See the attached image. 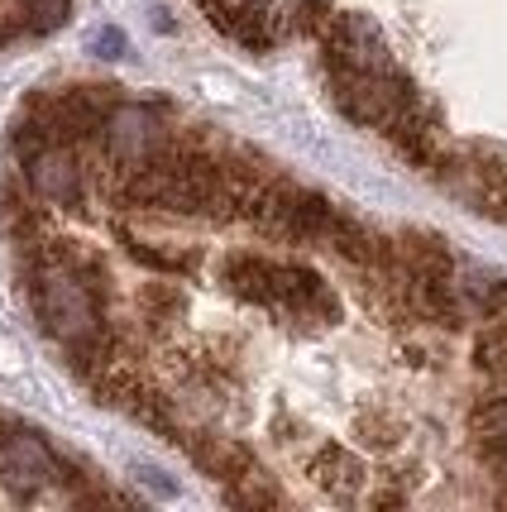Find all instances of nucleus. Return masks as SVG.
I'll return each mask as SVG.
<instances>
[{"label": "nucleus", "instance_id": "1", "mask_svg": "<svg viewBox=\"0 0 507 512\" xmlns=\"http://www.w3.org/2000/svg\"><path fill=\"white\" fill-rule=\"evenodd\" d=\"M331 91H335V106L350 115L354 125H369V130H393V120L417 96L412 87L388 72V67H331Z\"/></svg>", "mask_w": 507, "mask_h": 512}, {"label": "nucleus", "instance_id": "2", "mask_svg": "<svg viewBox=\"0 0 507 512\" xmlns=\"http://www.w3.org/2000/svg\"><path fill=\"white\" fill-rule=\"evenodd\" d=\"M168 144H173V139H168L163 120H158L149 106H125V101H120L111 111V120H106V130H101L96 154H101V163L120 178V173H130L139 163L158 158Z\"/></svg>", "mask_w": 507, "mask_h": 512}, {"label": "nucleus", "instance_id": "3", "mask_svg": "<svg viewBox=\"0 0 507 512\" xmlns=\"http://www.w3.org/2000/svg\"><path fill=\"white\" fill-rule=\"evenodd\" d=\"M24 182L53 211H82V201H87V163H82V149H72V144H44V149H34V154L24 158Z\"/></svg>", "mask_w": 507, "mask_h": 512}, {"label": "nucleus", "instance_id": "4", "mask_svg": "<svg viewBox=\"0 0 507 512\" xmlns=\"http://www.w3.org/2000/svg\"><path fill=\"white\" fill-rule=\"evenodd\" d=\"M58 479H63V465L34 431H20V426L0 431V484L15 498H39Z\"/></svg>", "mask_w": 507, "mask_h": 512}, {"label": "nucleus", "instance_id": "5", "mask_svg": "<svg viewBox=\"0 0 507 512\" xmlns=\"http://www.w3.org/2000/svg\"><path fill=\"white\" fill-rule=\"evenodd\" d=\"M326 34V63L331 67H388L383 29L369 15H331Z\"/></svg>", "mask_w": 507, "mask_h": 512}, {"label": "nucleus", "instance_id": "6", "mask_svg": "<svg viewBox=\"0 0 507 512\" xmlns=\"http://www.w3.org/2000/svg\"><path fill=\"white\" fill-rule=\"evenodd\" d=\"M311 479L331 493L335 503H350V498H359V489H364V460L350 455L345 446H321L316 460H311Z\"/></svg>", "mask_w": 507, "mask_h": 512}, {"label": "nucleus", "instance_id": "7", "mask_svg": "<svg viewBox=\"0 0 507 512\" xmlns=\"http://www.w3.org/2000/svg\"><path fill=\"white\" fill-rule=\"evenodd\" d=\"M182 446H187V455L197 460L206 474H216L221 484H235V479H244L249 469H254V455L244 446H235V441H221V436H182Z\"/></svg>", "mask_w": 507, "mask_h": 512}, {"label": "nucleus", "instance_id": "8", "mask_svg": "<svg viewBox=\"0 0 507 512\" xmlns=\"http://www.w3.org/2000/svg\"><path fill=\"white\" fill-rule=\"evenodd\" d=\"M474 431H479V446H484L488 465L503 469V479H507V388H493L474 407Z\"/></svg>", "mask_w": 507, "mask_h": 512}, {"label": "nucleus", "instance_id": "9", "mask_svg": "<svg viewBox=\"0 0 507 512\" xmlns=\"http://www.w3.org/2000/svg\"><path fill=\"white\" fill-rule=\"evenodd\" d=\"M273 259H259V254H230L225 259V283H230V292L235 297H244V302H259V307H268V292H273Z\"/></svg>", "mask_w": 507, "mask_h": 512}, {"label": "nucleus", "instance_id": "10", "mask_svg": "<svg viewBox=\"0 0 507 512\" xmlns=\"http://www.w3.org/2000/svg\"><path fill=\"white\" fill-rule=\"evenodd\" d=\"M474 364L484 369L493 388H507V312H493L479 340H474Z\"/></svg>", "mask_w": 507, "mask_h": 512}, {"label": "nucleus", "instance_id": "11", "mask_svg": "<svg viewBox=\"0 0 507 512\" xmlns=\"http://www.w3.org/2000/svg\"><path fill=\"white\" fill-rule=\"evenodd\" d=\"M120 245H125V254H130L134 264L158 268V273H192L197 268V254H168V249L149 245V240H139L130 230H120Z\"/></svg>", "mask_w": 507, "mask_h": 512}, {"label": "nucleus", "instance_id": "12", "mask_svg": "<svg viewBox=\"0 0 507 512\" xmlns=\"http://www.w3.org/2000/svg\"><path fill=\"white\" fill-rule=\"evenodd\" d=\"M20 15L29 34H53L67 20V0H20Z\"/></svg>", "mask_w": 507, "mask_h": 512}, {"label": "nucleus", "instance_id": "13", "mask_svg": "<svg viewBox=\"0 0 507 512\" xmlns=\"http://www.w3.org/2000/svg\"><path fill=\"white\" fill-rule=\"evenodd\" d=\"M139 307H144V321L168 326V316L182 312V297H177V292H163V288H144L139 292Z\"/></svg>", "mask_w": 507, "mask_h": 512}, {"label": "nucleus", "instance_id": "14", "mask_svg": "<svg viewBox=\"0 0 507 512\" xmlns=\"http://www.w3.org/2000/svg\"><path fill=\"white\" fill-rule=\"evenodd\" d=\"M201 5L211 10V20H221L225 29H235V34L244 29L249 10H254V0H201Z\"/></svg>", "mask_w": 507, "mask_h": 512}, {"label": "nucleus", "instance_id": "15", "mask_svg": "<svg viewBox=\"0 0 507 512\" xmlns=\"http://www.w3.org/2000/svg\"><path fill=\"white\" fill-rule=\"evenodd\" d=\"M359 431H364V441H369V446H378V450H388L397 441V426L388 422V417H364V422H359Z\"/></svg>", "mask_w": 507, "mask_h": 512}, {"label": "nucleus", "instance_id": "16", "mask_svg": "<svg viewBox=\"0 0 507 512\" xmlns=\"http://www.w3.org/2000/svg\"><path fill=\"white\" fill-rule=\"evenodd\" d=\"M91 48H96L101 58H120V53H125V34H120V29H101V34L91 39Z\"/></svg>", "mask_w": 507, "mask_h": 512}]
</instances>
